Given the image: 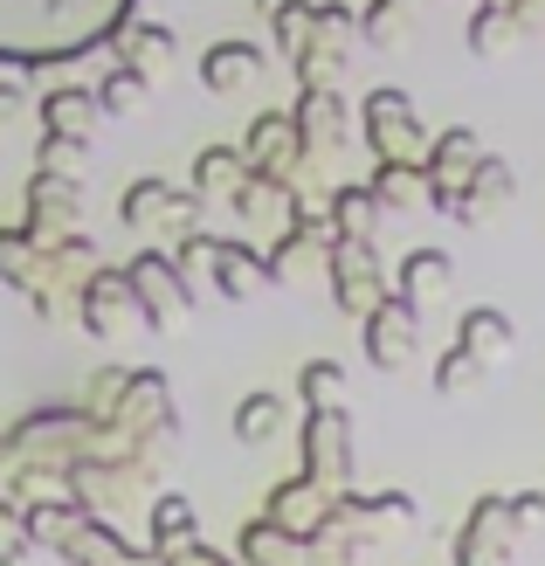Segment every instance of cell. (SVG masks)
Returning <instances> with one entry per match:
<instances>
[{
    "mask_svg": "<svg viewBox=\"0 0 545 566\" xmlns=\"http://www.w3.org/2000/svg\"><path fill=\"white\" fill-rule=\"evenodd\" d=\"M28 208H35V229H49V221H55V229H70V221H76V187L42 174L35 187H28Z\"/></svg>",
    "mask_w": 545,
    "mask_h": 566,
    "instance_id": "cell-18",
    "label": "cell"
},
{
    "mask_svg": "<svg viewBox=\"0 0 545 566\" xmlns=\"http://www.w3.org/2000/svg\"><path fill=\"white\" fill-rule=\"evenodd\" d=\"M297 539L291 532H276V525H249V539H242V553L255 559V566H283V553H291Z\"/></svg>",
    "mask_w": 545,
    "mask_h": 566,
    "instance_id": "cell-24",
    "label": "cell"
},
{
    "mask_svg": "<svg viewBox=\"0 0 545 566\" xmlns=\"http://www.w3.org/2000/svg\"><path fill=\"white\" fill-rule=\"evenodd\" d=\"M366 359L380 366V374H400V366L415 359V304L380 297L366 311Z\"/></svg>",
    "mask_w": 545,
    "mask_h": 566,
    "instance_id": "cell-5",
    "label": "cell"
},
{
    "mask_svg": "<svg viewBox=\"0 0 545 566\" xmlns=\"http://www.w3.org/2000/svg\"><path fill=\"white\" fill-rule=\"evenodd\" d=\"M449 276H455V263L442 256V249H415L408 263H400V304H436V297H449Z\"/></svg>",
    "mask_w": 545,
    "mask_h": 566,
    "instance_id": "cell-12",
    "label": "cell"
},
{
    "mask_svg": "<svg viewBox=\"0 0 545 566\" xmlns=\"http://www.w3.org/2000/svg\"><path fill=\"white\" fill-rule=\"evenodd\" d=\"M511 546H518V518H511L504 497H476V512L463 525V546H455V559L463 566H504Z\"/></svg>",
    "mask_w": 545,
    "mask_h": 566,
    "instance_id": "cell-4",
    "label": "cell"
},
{
    "mask_svg": "<svg viewBox=\"0 0 545 566\" xmlns=\"http://www.w3.org/2000/svg\"><path fill=\"white\" fill-rule=\"evenodd\" d=\"M476 374V359L463 353V346H455V353H442V366H436V394H455V387H463Z\"/></svg>",
    "mask_w": 545,
    "mask_h": 566,
    "instance_id": "cell-29",
    "label": "cell"
},
{
    "mask_svg": "<svg viewBox=\"0 0 545 566\" xmlns=\"http://www.w3.org/2000/svg\"><path fill=\"white\" fill-rule=\"evenodd\" d=\"M235 187H242V153L208 146L193 159V193H235Z\"/></svg>",
    "mask_w": 545,
    "mask_h": 566,
    "instance_id": "cell-20",
    "label": "cell"
},
{
    "mask_svg": "<svg viewBox=\"0 0 545 566\" xmlns=\"http://www.w3.org/2000/svg\"><path fill=\"white\" fill-rule=\"evenodd\" d=\"M138 91H146V76H132V70H111L97 104H104V111H132V104H138Z\"/></svg>",
    "mask_w": 545,
    "mask_h": 566,
    "instance_id": "cell-28",
    "label": "cell"
},
{
    "mask_svg": "<svg viewBox=\"0 0 545 566\" xmlns=\"http://www.w3.org/2000/svg\"><path fill=\"white\" fill-rule=\"evenodd\" d=\"M463 353L476 366H491V359L511 353V318H504V311H470V318H463Z\"/></svg>",
    "mask_w": 545,
    "mask_h": 566,
    "instance_id": "cell-15",
    "label": "cell"
},
{
    "mask_svg": "<svg viewBox=\"0 0 545 566\" xmlns=\"http://www.w3.org/2000/svg\"><path fill=\"white\" fill-rule=\"evenodd\" d=\"M132 283L125 276H91V283H83V325H91L97 338H111V325H118V318H132Z\"/></svg>",
    "mask_w": 545,
    "mask_h": 566,
    "instance_id": "cell-13",
    "label": "cell"
},
{
    "mask_svg": "<svg viewBox=\"0 0 545 566\" xmlns=\"http://www.w3.org/2000/svg\"><path fill=\"white\" fill-rule=\"evenodd\" d=\"M111 42H118V63L132 70V76H166V55H174V28H153V21H138V14H125L118 28H111Z\"/></svg>",
    "mask_w": 545,
    "mask_h": 566,
    "instance_id": "cell-7",
    "label": "cell"
},
{
    "mask_svg": "<svg viewBox=\"0 0 545 566\" xmlns=\"http://www.w3.org/2000/svg\"><path fill=\"white\" fill-rule=\"evenodd\" d=\"M91 118H97V97H91V91H55V97L42 104V125H49V132H70V138L91 132Z\"/></svg>",
    "mask_w": 545,
    "mask_h": 566,
    "instance_id": "cell-19",
    "label": "cell"
},
{
    "mask_svg": "<svg viewBox=\"0 0 545 566\" xmlns=\"http://www.w3.org/2000/svg\"><path fill=\"white\" fill-rule=\"evenodd\" d=\"M297 387H304L311 408H338V394H346V366H338V359H311L297 374Z\"/></svg>",
    "mask_w": 545,
    "mask_h": 566,
    "instance_id": "cell-23",
    "label": "cell"
},
{
    "mask_svg": "<svg viewBox=\"0 0 545 566\" xmlns=\"http://www.w3.org/2000/svg\"><path fill=\"white\" fill-rule=\"evenodd\" d=\"M125 221L132 229H153V221H166V229H193V193H174L159 180H138L125 193Z\"/></svg>",
    "mask_w": 545,
    "mask_h": 566,
    "instance_id": "cell-10",
    "label": "cell"
},
{
    "mask_svg": "<svg viewBox=\"0 0 545 566\" xmlns=\"http://www.w3.org/2000/svg\"><path fill=\"white\" fill-rule=\"evenodd\" d=\"M83 159V138H70V132H49L42 138V174H55V180H70V166Z\"/></svg>",
    "mask_w": 545,
    "mask_h": 566,
    "instance_id": "cell-25",
    "label": "cell"
},
{
    "mask_svg": "<svg viewBox=\"0 0 545 566\" xmlns=\"http://www.w3.org/2000/svg\"><path fill=\"white\" fill-rule=\"evenodd\" d=\"M421 180H415V166L408 159H380V174H373V201H387V208H415L421 201Z\"/></svg>",
    "mask_w": 545,
    "mask_h": 566,
    "instance_id": "cell-22",
    "label": "cell"
},
{
    "mask_svg": "<svg viewBox=\"0 0 545 566\" xmlns=\"http://www.w3.org/2000/svg\"><path fill=\"white\" fill-rule=\"evenodd\" d=\"M125 283H132V304H138V318H146V325H174V318H187V304H193L187 276L166 256H138L125 270Z\"/></svg>",
    "mask_w": 545,
    "mask_h": 566,
    "instance_id": "cell-3",
    "label": "cell"
},
{
    "mask_svg": "<svg viewBox=\"0 0 545 566\" xmlns=\"http://www.w3.org/2000/svg\"><path fill=\"white\" fill-rule=\"evenodd\" d=\"M297 153V132H291V118H276V111H263L255 118V132H249V159L263 166V174H283V159Z\"/></svg>",
    "mask_w": 545,
    "mask_h": 566,
    "instance_id": "cell-16",
    "label": "cell"
},
{
    "mask_svg": "<svg viewBox=\"0 0 545 566\" xmlns=\"http://www.w3.org/2000/svg\"><path fill=\"white\" fill-rule=\"evenodd\" d=\"M263 70V49L255 42H214L208 55H200V83H208L214 97H228V91H242V83Z\"/></svg>",
    "mask_w": 545,
    "mask_h": 566,
    "instance_id": "cell-11",
    "label": "cell"
},
{
    "mask_svg": "<svg viewBox=\"0 0 545 566\" xmlns=\"http://www.w3.org/2000/svg\"><path fill=\"white\" fill-rule=\"evenodd\" d=\"M132 14V0H0V55L21 63H55L83 42L111 35Z\"/></svg>",
    "mask_w": 545,
    "mask_h": 566,
    "instance_id": "cell-1",
    "label": "cell"
},
{
    "mask_svg": "<svg viewBox=\"0 0 545 566\" xmlns=\"http://www.w3.org/2000/svg\"><path fill=\"white\" fill-rule=\"evenodd\" d=\"M366 138H373V153H380V159H408V153L421 146L415 104L400 97V91H373V97H366Z\"/></svg>",
    "mask_w": 545,
    "mask_h": 566,
    "instance_id": "cell-6",
    "label": "cell"
},
{
    "mask_svg": "<svg viewBox=\"0 0 545 566\" xmlns=\"http://www.w3.org/2000/svg\"><path fill=\"white\" fill-rule=\"evenodd\" d=\"M276 429H283V401H276V394H242L235 436H242V442H270Z\"/></svg>",
    "mask_w": 545,
    "mask_h": 566,
    "instance_id": "cell-21",
    "label": "cell"
},
{
    "mask_svg": "<svg viewBox=\"0 0 545 566\" xmlns=\"http://www.w3.org/2000/svg\"><path fill=\"white\" fill-rule=\"evenodd\" d=\"M208 263L221 270V297H249L255 283L270 276V263H255L249 249H235V242H214V249H208Z\"/></svg>",
    "mask_w": 545,
    "mask_h": 566,
    "instance_id": "cell-17",
    "label": "cell"
},
{
    "mask_svg": "<svg viewBox=\"0 0 545 566\" xmlns=\"http://www.w3.org/2000/svg\"><path fill=\"white\" fill-rule=\"evenodd\" d=\"M291 132H297V153H338V146H346V104L332 97V83H325V91H304Z\"/></svg>",
    "mask_w": 545,
    "mask_h": 566,
    "instance_id": "cell-8",
    "label": "cell"
},
{
    "mask_svg": "<svg viewBox=\"0 0 545 566\" xmlns=\"http://www.w3.org/2000/svg\"><path fill=\"white\" fill-rule=\"evenodd\" d=\"M325 484H311V476H297V484H283L276 497H270V525L276 532H291V539H311V532L325 525Z\"/></svg>",
    "mask_w": 545,
    "mask_h": 566,
    "instance_id": "cell-9",
    "label": "cell"
},
{
    "mask_svg": "<svg viewBox=\"0 0 545 566\" xmlns=\"http://www.w3.org/2000/svg\"><path fill=\"white\" fill-rule=\"evenodd\" d=\"M193 532V512H187V497H166L159 512H153V539L159 546H174V539H187Z\"/></svg>",
    "mask_w": 545,
    "mask_h": 566,
    "instance_id": "cell-27",
    "label": "cell"
},
{
    "mask_svg": "<svg viewBox=\"0 0 545 566\" xmlns=\"http://www.w3.org/2000/svg\"><path fill=\"white\" fill-rule=\"evenodd\" d=\"M14 111H21V91H14V83H0V125H8Z\"/></svg>",
    "mask_w": 545,
    "mask_h": 566,
    "instance_id": "cell-32",
    "label": "cell"
},
{
    "mask_svg": "<svg viewBox=\"0 0 545 566\" xmlns=\"http://www.w3.org/2000/svg\"><path fill=\"white\" fill-rule=\"evenodd\" d=\"M366 221H373V193L366 187H346V193H338V221H332V229L338 235H366Z\"/></svg>",
    "mask_w": 545,
    "mask_h": 566,
    "instance_id": "cell-26",
    "label": "cell"
},
{
    "mask_svg": "<svg viewBox=\"0 0 545 566\" xmlns=\"http://www.w3.org/2000/svg\"><path fill=\"white\" fill-rule=\"evenodd\" d=\"M346 470H353V421L346 408H311L304 421V476L311 484H346Z\"/></svg>",
    "mask_w": 545,
    "mask_h": 566,
    "instance_id": "cell-2",
    "label": "cell"
},
{
    "mask_svg": "<svg viewBox=\"0 0 545 566\" xmlns=\"http://www.w3.org/2000/svg\"><path fill=\"white\" fill-rule=\"evenodd\" d=\"M504 504H511V518H518V532L545 518V491H518V497H504Z\"/></svg>",
    "mask_w": 545,
    "mask_h": 566,
    "instance_id": "cell-30",
    "label": "cell"
},
{
    "mask_svg": "<svg viewBox=\"0 0 545 566\" xmlns=\"http://www.w3.org/2000/svg\"><path fill=\"white\" fill-rule=\"evenodd\" d=\"M291 8H304V0H255V14H263V21H276V14H291Z\"/></svg>",
    "mask_w": 545,
    "mask_h": 566,
    "instance_id": "cell-31",
    "label": "cell"
},
{
    "mask_svg": "<svg viewBox=\"0 0 545 566\" xmlns=\"http://www.w3.org/2000/svg\"><path fill=\"white\" fill-rule=\"evenodd\" d=\"M511 201V166L504 159H476L470 166V193H455V214L463 221H483L491 208H504Z\"/></svg>",
    "mask_w": 545,
    "mask_h": 566,
    "instance_id": "cell-14",
    "label": "cell"
}]
</instances>
